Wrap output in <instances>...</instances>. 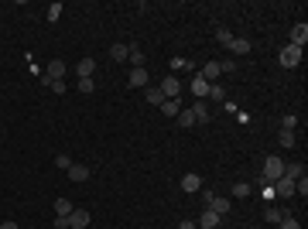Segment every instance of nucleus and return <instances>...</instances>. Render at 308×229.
<instances>
[{
    "label": "nucleus",
    "mask_w": 308,
    "mask_h": 229,
    "mask_svg": "<svg viewBox=\"0 0 308 229\" xmlns=\"http://www.w3.org/2000/svg\"><path fill=\"white\" fill-rule=\"evenodd\" d=\"M281 174H284V161H281L277 154H270V157H264V174H260V178H264L267 185H274V181H277Z\"/></svg>",
    "instance_id": "nucleus-1"
},
{
    "label": "nucleus",
    "mask_w": 308,
    "mask_h": 229,
    "mask_svg": "<svg viewBox=\"0 0 308 229\" xmlns=\"http://www.w3.org/2000/svg\"><path fill=\"white\" fill-rule=\"evenodd\" d=\"M277 62H281L284 69H298V65H301V48L284 45V48H281V55H277Z\"/></svg>",
    "instance_id": "nucleus-2"
},
{
    "label": "nucleus",
    "mask_w": 308,
    "mask_h": 229,
    "mask_svg": "<svg viewBox=\"0 0 308 229\" xmlns=\"http://www.w3.org/2000/svg\"><path fill=\"white\" fill-rule=\"evenodd\" d=\"M158 89H161L165 99H178V96H182V82H178L175 76H165V82H161Z\"/></svg>",
    "instance_id": "nucleus-3"
},
{
    "label": "nucleus",
    "mask_w": 308,
    "mask_h": 229,
    "mask_svg": "<svg viewBox=\"0 0 308 229\" xmlns=\"http://www.w3.org/2000/svg\"><path fill=\"white\" fill-rule=\"evenodd\" d=\"M199 76H202V79H206V82L212 86V82H219V76H223V65H219V62H206Z\"/></svg>",
    "instance_id": "nucleus-4"
},
{
    "label": "nucleus",
    "mask_w": 308,
    "mask_h": 229,
    "mask_svg": "<svg viewBox=\"0 0 308 229\" xmlns=\"http://www.w3.org/2000/svg\"><path fill=\"white\" fill-rule=\"evenodd\" d=\"M89 226V212L86 209H72V215H69V229H86Z\"/></svg>",
    "instance_id": "nucleus-5"
},
{
    "label": "nucleus",
    "mask_w": 308,
    "mask_h": 229,
    "mask_svg": "<svg viewBox=\"0 0 308 229\" xmlns=\"http://www.w3.org/2000/svg\"><path fill=\"white\" fill-rule=\"evenodd\" d=\"M305 41H308V24H294L291 28V45L294 48H305Z\"/></svg>",
    "instance_id": "nucleus-6"
},
{
    "label": "nucleus",
    "mask_w": 308,
    "mask_h": 229,
    "mask_svg": "<svg viewBox=\"0 0 308 229\" xmlns=\"http://www.w3.org/2000/svg\"><path fill=\"white\" fill-rule=\"evenodd\" d=\"M189 113H192V120H195V123H209V110H206V103H202V99H195V103L189 106Z\"/></svg>",
    "instance_id": "nucleus-7"
},
{
    "label": "nucleus",
    "mask_w": 308,
    "mask_h": 229,
    "mask_svg": "<svg viewBox=\"0 0 308 229\" xmlns=\"http://www.w3.org/2000/svg\"><path fill=\"white\" fill-rule=\"evenodd\" d=\"M182 191H189V195L202 191V178L199 174H182Z\"/></svg>",
    "instance_id": "nucleus-8"
},
{
    "label": "nucleus",
    "mask_w": 308,
    "mask_h": 229,
    "mask_svg": "<svg viewBox=\"0 0 308 229\" xmlns=\"http://www.w3.org/2000/svg\"><path fill=\"white\" fill-rule=\"evenodd\" d=\"M147 82H151L147 79V69H130V86L134 89H147Z\"/></svg>",
    "instance_id": "nucleus-9"
},
{
    "label": "nucleus",
    "mask_w": 308,
    "mask_h": 229,
    "mask_svg": "<svg viewBox=\"0 0 308 229\" xmlns=\"http://www.w3.org/2000/svg\"><path fill=\"white\" fill-rule=\"evenodd\" d=\"M192 96H195V99H202V96H209V82H206V79H202L199 72L192 76Z\"/></svg>",
    "instance_id": "nucleus-10"
},
{
    "label": "nucleus",
    "mask_w": 308,
    "mask_h": 229,
    "mask_svg": "<svg viewBox=\"0 0 308 229\" xmlns=\"http://www.w3.org/2000/svg\"><path fill=\"white\" fill-rule=\"evenodd\" d=\"M93 72H96V62H93V58H82V62L76 65V76H79V79H93Z\"/></svg>",
    "instance_id": "nucleus-11"
},
{
    "label": "nucleus",
    "mask_w": 308,
    "mask_h": 229,
    "mask_svg": "<svg viewBox=\"0 0 308 229\" xmlns=\"http://www.w3.org/2000/svg\"><path fill=\"white\" fill-rule=\"evenodd\" d=\"M69 178H72L76 185H82V181H89V168H86V164H72V168H69Z\"/></svg>",
    "instance_id": "nucleus-12"
},
{
    "label": "nucleus",
    "mask_w": 308,
    "mask_h": 229,
    "mask_svg": "<svg viewBox=\"0 0 308 229\" xmlns=\"http://www.w3.org/2000/svg\"><path fill=\"white\" fill-rule=\"evenodd\" d=\"M250 48H253V45H250V38H233V45H230V52H233V55H250Z\"/></svg>",
    "instance_id": "nucleus-13"
},
{
    "label": "nucleus",
    "mask_w": 308,
    "mask_h": 229,
    "mask_svg": "<svg viewBox=\"0 0 308 229\" xmlns=\"http://www.w3.org/2000/svg\"><path fill=\"white\" fill-rule=\"evenodd\" d=\"M127 62H130L134 69H144V52H140L137 45H130V48H127Z\"/></svg>",
    "instance_id": "nucleus-14"
},
{
    "label": "nucleus",
    "mask_w": 308,
    "mask_h": 229,
    "mask_svg": "<svg viewBox=\"0 0 308 229\" xmlns=\"http://www.w3.org/2000/svg\"><path fill=\"white\" fill-rule=\"evenodd\" d=\"M284 215H288V212H284V209H277V205H267V209H264V219H267L270 226H277Z\"/></svg>",
    "instance_id": "nucleus-15"
},
{
    "label": "nucleus",
    "mask_w": 308,
    "mask_h": 229,
    "mask_svg": "<svg viewBox=\"0 0 308 229\" xmlns=\"http://www.w3.org/2000/svg\"><path fill=\"white\" fill-rule=\"evenodd\" d=\"M199 226H202V229H216V226H219V215L206 209V212H202V219H199Z\"/></svg>",
    "instance_id": "nucleus-16"
},
{
    "label": "nucleus",
    "mask_w": 308,
    "mask_h": 229,
    "mask_svg": "<svg viewBox=\"0 0 308 229\" xmlns=\"http://www.w3.org/2000/svg\"><path fill=\"white\" fill-rule=\"evenodd\" d=\"M144 96H147V103H151V106H161V103H165L161 89H154V86H147V89H144Z\"/></svg>",
    "instance_id": "nucleus-17"
},
{
    "label": "nucleus",
    "mask_w": 308,
    "mask_h": 229,
    "mask_svg": "<svg viewBox=\"0 0 308 229\" xmlns=\"http://www.w3.org/2000/svg\"><path fill=\"white\" fill-rule=\"evenodd\" d=\"M172 72H192V62L182 58V55H175V58H172Z\"/></svg>",
    "instance_id": "nucleus-18"
},
{
    "label": "nucleus",
    "mask_w": 308,
    "mask_h": 229,
    "mask_svg": "<svg viewBox=\"0 0 308 229\" xmlns=\"http://www.w3.org/2000/svg\"><path fill=\"white\" fill-rule=\"evenodd\" d=\"M161 110H165V116H178V113H182V103H178V99H165Z\"/></svg>",
    "instance_id": "nucleus-19"
},
{
    "label": "nucleus",
    "mask_w": 308,
    "mask_h": 229,
    "mask_svg": "<svg viewBox=\"0 0 308 229\" xmlns=\"http://www.w3.org/2000/svg\"><path fill=\"white\" fill-rule=\"evenodd\" d=\"M305 174V164H284V178H291V181H298Z\"/></svg>",
    "instance_id": "nucleus-20"
},
{
    "label": "nucleus",
    "mask_w": 308,
    "mask_h": 229,
    "mask_svg": "<svg viewBox=\"0 0 308 229\" xmlns=\"http://www.w3.org/2000/svg\"><path fill=\"white\" fill-rule=\"evenodd\" d=\"M72 209H76V205H72L69 198H58V202H55V215H65V219H69V215H72Z\"/></svg>",
    "instance_id": "nucleus-21"
},
{
    "label": "nucleus",
    "mask_w": 308,
    "mask_h": 229,
    "mask_svg": "<svg viewBox=\"0 0 308 229\" xmlns=\"http://www.w3.org/2000/svg\"><path fill=\"white\" fill-rule=\"evenodd\" d=\"M110 58L113 62H127V45H110Z\"/></svg>",
    "instance_id": "nucleus-22"
},
{
    "label": "nucleus",
    "mask_w": 308,
    "mask_h": 229,
    "mask_svg": "<svg viewBox=\"0 0 308 229\" xmlns=\"http://www.w3.org/2000/svg\"><path fill=\"white\" fill-rule=\"evenodd\" d=\"M298 127V113H284L281 116V130H294Z\"/></svg>",
    "instance_id": "nucleus-23"
},
{
    "label": "nucleus",
    "mask_w": 308,
    "mask_h": 229,
    "mask_svg": "<svg viewBox=\"0 0 308 229\" xmlns=\"http://www.w3.org/2000/svg\"><path fill=\"white\" fill-rule=\"evenodd\" d=\"M55 168H58V171H69V168H72V157H69V154H55Z\"/></svg>",
    "instance_id": "nucleus-24"
},
{
    "label": "nucleus",
    "mask_w": 308,
    "mask_h": 229,
    "mask_svg": "<svg viewBox=\"0 0 308 229\" xmlns=\"http://www.w3.org/2000/svg\"><path fill=\"white\" fill-rule=\"evenodd\" d=\"M247 195H250V185L247 181H236L233 185V198H247Z\"/></svg>",
    "instance_id": "nucleus-25"
},
{
    "label": "nucleus",
    "mask_w": 308,
    "mask_h": 229,
    "mask_svg": "<svg viewBox=\"0 0 308 229\" xmlns=\"http://www.w3.org/2000/svg\"><path fill=\"white\" fill-rule=\"evenodd\" d=\"M216 38H219V45H226V48L233 45V31H226V28H219V31H216Z\"/></svg>",
    "instance_id": "nucleus-26"
},
{
    "label": "nucleus",
    "mask_w": 308,
    "mask_h": 229,
    "mask_svg": "<svg viewBox=\"0 0 308 229\" xmlns=\"http://www.w3.org/2000/svg\"><path fill=\"white\" fill-rule=\"evenodd\" d=\"M209 96H212V99H219V103H223V99H226V89H223V86H219V82H212V86H209Z\"/></svg>",
    "instance_id": "nucleus-27"
},
{
    "label": "nucleus",
    "mask_w": 308,
    "mask_h": 229,
    "mask_svg": "<svg viewBox=\"0 0 308 229\" xmlns=\"http://www.w3.org/2000/svg\"><path fill=\"white\" fill-rule=\"evenodd\" d=\"M281 147H294V130H281Z\"/></svg>",
    "instance_id": "nucleus-28"
},
{
    "label": "nucleus",
    "mask_w": 308,
    "mask_h": 229,
    "mask_svg": "<svg viewBox=\"0 0 308 229\" xmlns=\"http://www.w3.org/2000/svg\"><path fill=\"white\" fill-rule=\"evenodd\" d=\"M79 93H96V79H79Z\"/></svg>",
    "instance_id": "nucleus-29"
},
{
    "label": "nucleus",
    "mask_w": 308,
    "mask_h": 229,
    "mask_svg": "<svg viewBox=\"0 0 308 229\" xmlns=\"http://www.w3.org/2000/svg\"><path fill=\"white\" fill-rule=\"evenodd\" d=\"M178 127H195V120H192V113H189V110H182V113H178Z\"/></svg>",
    "instance_id": "nucleus-30"
},
{
    "label": "nucleus",
    "mask_w": 308,
    "mask_h": 229,
    "mask_svg": "<svg viewBox=\"0 0 308 229\" xmlns=\"http://www.w3.org/2000/svg\"><path fill=\"white\" fill-rule=\"evenodd\" d=\"M277 226H281V229H301V226H298V219H294V215H284V219H281V222H277Z\"/></svg>",
    "instance_id": "nucleus-31"
},
{
    "label": "nucleus",
    "mask_w": 308,
    "mask_h": 229,
    "mask_svg": "<svg viewBox=\"0 0 308 229\" xmlns=\"http://www.w3.org/2000/svg\"><path fill=\"white\" fill-rule=\"evenodd\" d=\"M58 18H62V4H52V7H48V21H52V24H55V21H58Z\"/></svg>",
    "instance_id": "nucleus-32"
},
{
    "label": "nucleus",
    "mask_w": 308,
    "mask_h": 229,
    "mask_svg": "<svg viewBox=\"0 0 308 229\" xmlns=\"http://www.w3.org/2000/svg\"><path fill=\"white\" fill-rule=\"evenodd\" d=\"M236 123H243V127H247V123H250V113H247V110H240V113H236Z\"/></svg>",
    "instance_id": "nucleus-33"
},
{
    "label": "nucleus",
    "mask_w": 308,
    "mask_h": 229,
    "mask_svg": "<svg viewBox=\"0 0 308 229\" xmlns=\"http://www.w3.org/2000/svg\"><path fill=\"white\" fill-rule=\"evenodd\" d=\"M55 229H69V219L65 215H55Z\"/></svg>",
    "instance_id": "nucleus-34"
},
{
    "label": "nucleus",
    "mask_w": 308,
    "mask_h": 229,
    "mask_svg": "<svg viewBox=\"0 0 308 229\" xmlns=\"http://www.w3.org/2000/svg\"><path fill=\"white\" fill-rule=\"evenodd\" d=\"M0 229H21V226H18L14 219H7V222H0Z\"/></svg>",
    "instance_id": "nucleus-35"
},
{
    "label": "nucleus",
    "mask_w": 308,
    "mask_h": 229,
    "mask_svg": "<svg viewBox=\"0 0 308 229\" xmlns=\"http://www.w3.org/2000/svg\"><path fill=\"white\" fill-rule=\"evenodd\" d=\"M178 229H195V222H192V219H185V222H178Z\"/></svg>",
    "instance_id": "nucleus-36"
}]
</instances>
